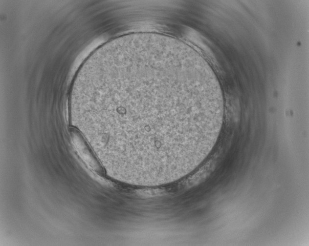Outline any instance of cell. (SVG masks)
I'll list each match as a JSON object with an SVG mask.
<instances>
[{
  "label": "cell",
  "instance_id": "obj_1",
  "mask_svg": "<svg viewBox=\"0 0 309 246\" xmlns=\"http://www.w3.org/2000/svg\"><path fill=\"white\" fill-rule=\"evenodd\" d=\"M202 59L186 43L160 34L114 39L85 62L70 98L72 124L107 173L144 184L190 160L210 122Z\"/></svg>",
  "mask_w": 309,
  "mask_h": 246
}]
</instances>
